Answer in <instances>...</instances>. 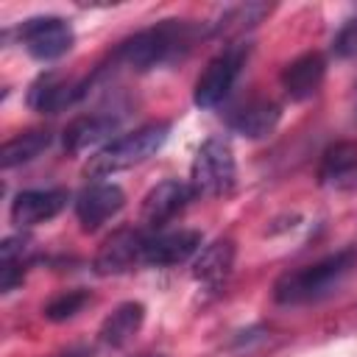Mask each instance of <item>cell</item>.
<instances>
[{
    "instance_id": "obj_1",
    "label": "cell",
    "mask_w": 357,
    "mask_h": 357,
    "mask_svg": "<svg viewBox=\"0 0 357 357\" xmlns=\"http://www.w3.org/2000/svg\"><path fill=\"white\" fill-rule=\"evenodd\" d=\"M195 33H198L195 25H190L187 20H162L159 25L137 31L134 36L120 42L114 59L137 73H145L181 59L192 47Z\"/></svg>"
},
{
    "instance_id": "obj_2",
    "label": "cell",
    "mask_w": 357,
    "mask_h": 357,
    "mask_svg": "<svg viewBox=\"0 0 357 357\" xmlns=\"http://www.w3.org/2000/svg\"><path fill=\"white\" fill-rule=\"evenodd\" d=\"M357 265V251L354 248H340L312 265L284 271L273 282V298L279 304H310L321 301L332 290L343 284V279L354 271Z\"/></svg>"
},
{
    "instance_id": "obj_3",
    "label": "cell",
    "mask_w": 357,
    "mask_h": 357,
    "mask_svg": "<svg viewBox=\"0 0 357 357\" xmlns=\"http://www.w3.org/2000/svg\"><path fill=\"white\" fill-rule=\"evenodd\" d=\"M167 134H170V123H145V126L112 139L89 159L86 176L100 178V176H112V173L128 170L134 165H142L145 159L156 156V151L165 145Z\"/></svg>"
},
{
    "instance_id": "obj_4",
    "label": "cell",
    "mask_w": 357,
    "mask_h": 357,
    "mask_svg": "<svg viewBox=\"0 0 357 357\" xmlns=\"http://www.w3.org/2000/svg\"><path fill=\"white\" fill-rule=\"evenodd\" d=\"M237 181V165L231 145L220 137H209L198 145L192 165H190V190L198 198H220L234 190Z\"/></svg>"
},
{
    "instance_id": "obj_5",
    "label": "cell",
    "mask_w": 357,
    "mask_h": 357,
    "mask_svg": "<svg viewBox=\"0 0 357 357\" xmlns=\"http://www.w3.org/2000/svg\"><path fill=\"white\" fill-rule=\"evenodd\" d=\"M245 61H248V42H231L218 56H212L195 81V89H192L195 106L198 109H215L218 103H223V98L237 84Z\"/></svg>"
},
{
    "instance_id": "obj_6",
    "label": "cell",
    "mask_w": 357,
    "mask_h": 357,
    "mask_svg": "<svg viewBox=\"0 0 357 357\" xmlns=\"http://www.w3.org/2000/svg\"><path fill=\"white\" fill-rule=\"evenodd\" d=\"M20 42L36 61H56L70 53L75 42V31L64 17L39 14V17H28L20 25Z\"/></svg>"
},
{
    "instance_id": "obj_7",
    "label": "cell",
    "mask_w": 357,
    "mask_h": 357,
    "mask_svg": "<svg viewBox=\"0 0 357 357\" xmlns=\"http://www.w3.org/2000/svg\"><path fill=\"white\" fill-rule=\"evenodd\" d=\"M126 206V192L112 181H92L75 198V218L84 231H98L106 220H112Z\"/></svg>"
},
{
    "instance_id": "obj_8",
    "label": "cell",
    "mask_w": 357,
    "mask_h": 357,
    "mask_svg": "<svg viewBox=\"0 0 357 357\" xmlns=\"http://www.w3.org/2000/svg\"><path fill=\"white\" fill-rule=\"evenodd\" d=\"M148 234L142 229H120L114 231L98 251L92 268L100 276H112V273H126L134 265H142V245H145Z\"/></svg>"
},
{
    "instance_id": "obj_9",
    "label": "cell",
    "mask_w": 357,
    "mask_h": 357,
    "mask_svg": "<svg viewBox=\"0 0 357 357\" xmlns=\"http://www.w3.org/2000/svg\"><path fill=\"white\" fill-rule=\"evenodd\" d=\"M201 231L195 229H176L165 234H148L142 245V265L151 268H167L190 259L195 251H201Z\"/></svg>"
},
{
    "instance_id": "obj_10",
    "label": "cell",
    "mask_w": 357,
    "mask_h": 357,
    "mask_svg": "<svg viewBox=\"0 0 357 357\" xmlns=\"http://www.w3.org/2000/svg\"><path fill=\"white\" fill-rule=\"evenodd\" d=\"M192 198L195 195H192L190 184H184L178 178H165L156 187H151L148 195L142 198V223L148 229H159L167 220H173Z\"/></svg>"
},
{
    "instance_id": "obj_11",
    "label": "cell",
    "mask_w": 357,
    "mask_h": 357,
    "mask_svg": "<svg viewBox=\"0 0 357 357\" xmlns=\"http://www.w3.org/2000/svg\"><path fill=\"white\" fill-rule=\"evenodd\" d=\"M67 190L61 187H47V190H22L11 201V223L20 229L53 220L64 206H67Z\"/></svg>"
},
{
    "instance_id": "obj_12",
    "label": "cell",
    "mask_w": 357,
    "mask_h": 357,
    "mask_svg": "<svg viewBox=\"0 0 357 357\" xmlns=\"http://www.w3.org/2000/svg\"><path fill=\"white\" fill-rule=\"evenodd\" d=\"M89 81H64L59 73L39 75L28 89V106L42 114H56L86 95Z\"/></svg>"
},
{
    "instance_id": "obj_13",
    "label": "cell",
    "mask_w": 357,
    "mask_h": 357,
    "mask_svg": "<svg viewBox=\"0 0 357 357\" xmlns=\"http://www.w3.org/2000/svg\"><path fill=\"white\" fill-rule=\"evenodd\" d=\"M324 75H326V59L321 53L310 50V53H301L293 61H287L279 81L290 100H310L321 89Z\"/></svg>"
},
{
    "instance_id": "obj_14",
    "label": "cell",
    "mask_w": 357,
    "mask_h": 357,
    "mask_svg": "<svg viewBox=\"0 0 357 357\" xmlns=\"http://www.w3.org/2000/svg\"><path fill=\"white\" fill-rule=\"evenodd\" d=\"M282 120V109L279 103L268 100V98H254L248 100L245 106H240L231 117H229V128L240 137H248V139H262L268 134L276 131Z\"/></svg>"
},
{
    "instance_id": "obj_15",
    "label": "cell",
    "mask_w": 357,
    "mask_h": 357,
    "mask_svg": "<svg viewBox=\"0 0 357 357\" xmlns=\"http://www.w3.org/2000/svg\"><path fill=\"white\" fill-rule=\"evenodd\" d=\"M117 123L120 120L112 117V114H84V117H75L64 128V137H61L64 151L67 153H84V151H92V148L103 145L117 131Z\"/></svg>"
},
{
    "instance_id": "obj_16",
    "label": "cell",
    "mask_w": 357,
    "mask_h": 357,
    "mask_svg": "<svg viewBox=\"0 0 357 357\" xmlns=\"http://www.w3.org/2000/svg\"><path fill=\"white\" fill-rule=\"evenodd\" d=\"M142 321H145V304L123 301L120 307H114L106 315V321L100 324L98 337H100V343H106L112 349H123L137 337V332L142 329Z\"/></svg>"
},
{
    "instance_id": "obj_17",
    "label": "cell",
    "mask_w": 357,
    "mask_h": 357,
    "mask_svg": "<svg viewBox=\"0 0 357 357\" xmlns=\"http://www.w3.org/2000/svg\"><path fill=\"white\" fill-rule=\"evenodd\" d=\"M231 265H234V243L229 237H220V240H215L198 251V259L192 265V276L201 284L218 287L229 276Z\"/></svg>"
},
{
    "instance_id": "obj_18",
    "label": "cell",
    "mask_w": 357,
    "mask_h": 357,
    "mask_svg": "<svg viewBox=\"0 0 357 357\" xmlns=\"http://www.w3.org/2000/svg\"><path fill=\"white\" fill-rule=\"evenodd\" d=\"M357 176V142H335L324 151L318 165V181L346 187Z\"/></svg>"
},
{
    "instance_id": "obj_19",
    "label": "cell",
    "mask_w": 357,
    "mask_h": 357,
    "mask_svg": "<svg viewBox=\"0 0 357 357\" xmlns=\"http://www.w3.org/2000/svg\"><path fill=\"white\" fill-rule=\"evenodd\" d=\"M47 145H50V131H45V128H33V131L17 134L14 139H8L0 148V165L6 170L17 167V165H25V162L36 159L42 151H47Z\"/></svg>"
},
{
    "instance_id": "obj_20",
    "label": "cell",
    "mask_w": 357,
    "mask_h": 357,
    "mask_svg": "<svg viewBox=\"0 0 357 357\" xmlns=\"http://www.w3.org/2000/svg\"><path fill=\"white\" fill-rule=\"evenodd\" d=\"M268 11H271V6H265V3H245V6L226 8L223 17H220V22L212 25V33H231V31L251 28V25L259 22Z\"/></svg>"
},
{
    "instance_id": "obj_21",
    "label": "cell",
    "mask_w": 357,
    "mask_h": 357,
    "mask_svg": "<svg viewBox=\"0 0 357 357\" xmlns=\"http://www.w3.org/2000/svg\"><path fill=\"white\" fill-rule=\"evenodd\" d=\"M86 304H89V290H67V293H59L56 298H50L45 304L42 315L53 324H61V321L75 318Z\"/></svg>"
},
{
    "instance_id": "obj_22",
    "label": "cell",
    "mask_w": 357,
    "mask_h": 357,
    "mask_svg": "<svg viewBox=\"0 0 357 357\" xmlns=\"http://www.w3.org/2000/svg\"><path fill=\"white\" fill-rule=\"evenodd\" d=\"M332 53H335L337 59H351V56H357V17H349V20L340 25V31H337L335 39H332Z\"/></svg>"
},
{
    "instance_id": "obj_23",
    "label": "cell",
    "mask_w": 357,
    "mask_h": 357,
    "mask_svg": "<svg viewBox=\"0 0 357 357\" xmlns=\"http://www.w3.org/2000/svg\"><path fill=\"white\" fill-rule=\"evenodd\" d=\"M53 357H89V349H84V346H73V349L59 351V354H53Z\"/></svg>"
},
{
    "instance_id": "obj_24",
    "label": "cell",
    "mask_w": 357,
    "mask_h": 357,
    "mask_svg": "<svg viewBox=\"0 0 357 357\" xmlns=\"http://www.w3.org/2000/svg\"><path fill=\"white\" fill-rule=\"evenodd\" d=\"M148 357H162V354H148Z\"/></svg>"
}]
</instances>
